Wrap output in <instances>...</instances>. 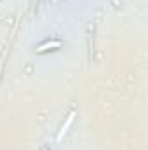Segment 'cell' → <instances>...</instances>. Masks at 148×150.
Here are the masks:
<instances>
[{"label": "cell", "instance_id": "6da1fadb", "mask_svg": "<svg viewBox=\"0 0 148 150\" xmlns=\"http://www.w3.org/2000/svg\"><path fill=\"white\" fill-rule=\"evenodd\" d=\"M58 47H61V42H59V40H47V42H44L42 45H38V47H37V52L44 54V52L52 51V49H58Z\"/></svg>", "mask_w": 148, "mask_h": 150}, {"label": "cell", "instance_id": "7a4b0ae2", "mask_svg": "<svg viewBox=\"0 0 148 150\" xmlns=\"http://www.w3.org/2000/svg\"><path fill=\"white\" fill-rule=\"evenodd\" d=\"M73 117H75V113L72 112L70 115H68V119H66V122L63 124V127H61V131H59V134H58V140H61L65 134H66V131H68V127L72 126V122H73Z\"/></svg>", "mask_w": 148, "mask_h": 150}, {"label": "cell", "instance_id": "3957f363", "mask_svg": "<svg viewBox=\"0 0 148 150\" xmlns=\"http://www.w3.org/2000/svg\"><path fill=\"white\" fill-rule=\"evenodd\" d=\"M42 150H47V149H42Z\"/></svg>", "mask_w": 148, "mask_h": 150}]
</instances>
